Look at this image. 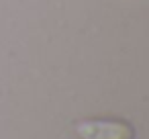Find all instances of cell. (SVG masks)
<instances>
[{"instance_id": "6da1fadb", "label": "cell", "mask_w": 149, "mask_h": 139, "mask_svg": "<svg viewBox=\"0 0 149 139\" xmlns=\"http://www.w3.org/2000/svg\"><path fill=\"white\" fill-rule=\"evenodd\" d=\"M78 139H135V129L123 119H84L74 125Z\"/></svg>"}]
</instances>
